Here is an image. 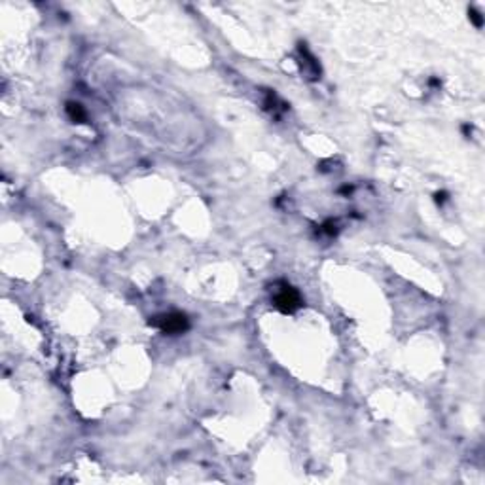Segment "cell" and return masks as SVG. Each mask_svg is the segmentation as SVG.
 I'll list each match as a JSON object with an SVG mask.
<instances>
[{
	"mask_svg": "<svg viewBox=\"0 0 485 485\" xmlns=\"http://www.w3.org/2000/svg\"><path fill=\"white\" fill-rule=\"evenodd\" d=\"M66 112H68V116H70L75 122H78V124L86 120V112H83L82 105H78V103H76V105L75 103H70V105L66 107Z\"/></svg>",
	"mask_w": 485,
	"mask_h": 485,
	"instance_id": "cell-3",
	"label": "cell"
},
{
	"mask_svg": "<svg viewBox=\"0 0 485 485\" xmlns=\"http://www.w3.org/2000/svg\"><path fill=\"white\" fill-rule=\"evenodd\" d=\"M273 304L283 313H292L302 307V296H300V292H298L296 288L285 285L280 290L275 292Z\"/></svg>",
	"mask_w": 485,
	"mask_h": 485,
	"instance_id": "cell-2",
	"label": "cell"
},
{
	"mask_svg": "<svg viewBox=\"0 0 485 485\" xmlns=\"http://www.w3.org/2000/svg\"><path fill=\"white\" fill-rule=\"evenodd\" d=\"M152 324L165 334H182L188 330L189 321L184 313H165V315L156 317Z\"/></svg>",
	"mask_w": 485,
	"mask_h": 485,
	"instance_id": "cell-1",
	"label": "cell"
}]
</instances>
